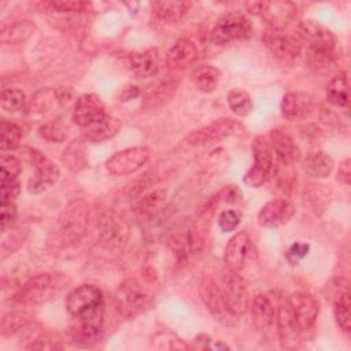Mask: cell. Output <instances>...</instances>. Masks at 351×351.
<instances>
[{
  "mask_svg": "<svg viewBox=\"0 0 351 351\" xmlns=\"http://www.w3.org/2000/svg\"><path fill=\"white\" fill-rule=\"evenodd\" d=\"M154 298V276L141 274L125 280L117 289L115 299L119 311L130 317L147 308Z\"/></svg>",
  "mask_w": 351,
  "mask_h": 351,
  "instance_id": "1",
  "label": "cell"
},
{
  "mask_svg": "<svg viewBox=\"0 0 351 351\" xmlns=\"http://www.w3.org/2000/svg\"><path fill=\"white\" fill-rule=\"evenodd\" d=\"M62 287L60 276L56 273H40L23 282L12 295L16 304H41L51 300Z\"/></svg>",
  "mask_w": 351,
  "mask_h": 351,
  "instance_id": "2",
  "label": "cell"
},
{
  "mask_svg": "<svg viewBox=\"0 0 351 351\" xmlns=\"http://www.w3.org/2000/svg\"><path fill=\"white\" fill-rule=\"evenodd\" d=\"M245 8L250 14L258 15L270 26V30L285 29L296 16L298 7L291 1H247Z\"/></svg>",
  "mask_w": 351,
  "mask_h": 351,
  "instance_id": "3",
  "label": "cell"
},
{
  "mask_svg": "<svg viewBox=\"0 0 351 351\" xmlns=\"http://www.w3.org/2000/svg\"><path fill=\"white\" fill-rule=\"evenodd\" d=\"M252 36V25L241 12H229L221 16L211 30V40L217 45H228Z\"/></svg>",
  "mask_w": 351,
  "mask_h": 351,
  "instance_id": "4",
  "label": "cell"
},
{
  "mask_svg": "<svg viewBox=\"0 0 351 351\" xmlns=\"http://www.w3.org/2000/svg\"><path fill=\"white\" fill-rule=\"evenodd\" d=\"M254 155V165L245 173L244 182L251 188H259L263 185L274 170L273 151L269 138L265 136H256L251 145Z\"/></svg>",
  "mask_w": 351,
  "mask_h": 351,
  "instance_id": "5",
  "label": "cell"
},
{
  "mask_svg": "<svg viewBox=\"0 0 351 351\" xmlns=\"http://www.w3.org/2000/svg\"><path fill=\"white\" fill-rule=\"evenodd\" d=\"M104 324V306L86 313L84 315L71 318L70 336L73 343L80 347H92L95 346L103 330Z\"/></svg>",
  "mask_w": 351,
  "mask_h": 351,
  "instance_id": "6",
  "label": "cell"
},
{
  "mask_svg": "<svg viewBox=\"0 0 351 351\" xmlns=\"http://www.w3.org/2000/svg\"><path fill=\"white\" fill-rule=\"evenodd\" d=\"M219 289L228 308L234 315H241L248 311V306H250L248 289L240 273L225 269L221 277Z\"/></svg>",
  "mask_w": 351,
  "mask_h": 351,
  "instance_id": "7",
  "label": "cell"
},
{
  "mask_svg": "<svg viewBox=\"0 0 351 351\" xmlns=\"http://www.w3.org/2000/svg\"><path fill=\"white\" fill-rule=\"evenodd\" d=\"M29 158L34 171L27 180V192L32 195H38L49 189L58 181L60 170L55 162L37 149H30Z\"/></svg>",
  "mask_w": 351,
  "mask_h": 351,
  "instance_id": "8",
  "label": "cell"
},
{
  "mask_svg": "<svg viewBox=\"0 0 351 351\" xmlns=\"http://www.w3.org/2000/svg\"><path fill=\"white\" fill-rule=\"evenodd\" d=\"M255 250L254 243L247 232H237L233 234L223 252V262L226 269L241 273L254 259Z\"/></svg>",
  "mask_w": 351,
  "mask_h": 351,
  "instance_id": "9",
  "label": "cell"
},
{
  "mask_svg": "<svg viewBox=\"0 0 351 351\" xmlns=\"http://www.w3.org/2000/svg\"><path fill=\"white\" fill-rule=\"evenodd\" d=\"M262 41L270 53L284 64L292 66L302 56L300 41L280 30H267L262 36Z\"/></svg>",
  "mask_w": 351,
  "mask_h": 351,
  "instance_id": "10",
  "label": "cell"
},
{
  "mask_svg": "<svg viewBox=\"0 0 351 351\" xmlns=\"http://www.w3.org/2000/svg\"><path fill=\"white\" fill-rule=\"evenodd\" d=\"M151 158L147 147H130L115 152L106 160V169L114 176H128L143 169Z\"/></svg>",
  "mask_w": 351,
  "mask_h": 351,
  "instance_id": "11",
  "label": "cell"
},
{
  "mask_svg": "<svg viewBox=\"0 0 351 351\" xmlns=\"http://www.w3.org/2000/svg\"><path fill=\"white\" fill-rule=\"evenodd\" d=\"M202 299L207 307V310L213 314V317L225 326H234L237 324V315H234L226 306L219 284L210 276H204L200 285Z\"/></svg>",
  "mask_w": 351,
  "mask_h": 351,
  "instance_id": "12",
  "label": "cell"
},
{
  "mask_svg": "<svg viewBox=\"0 0 351 351\" xmlns=\"http://www.w3.org/2000/svg\"><path fill=\"white\" fill-rule=\"evenodd\" d=\"M64 306L69 315L75 318L104 306L103 293L92 284H81L66 296Z\"/></svg>",
  "mask_w": 351,
  "mask_h": 351,
  "instance_id": "13",
  "label": "cell"
},
{
  "mask_svg": "<svg viewBox=\"0 0 351 351\" xmlns=\"http://www.w3.org/2000/svg\"><path fill=\"white\" fill-rule=\"evenodd\" d=\"M287 302L299 330L311 329L319 314L318 300L311 293L300 291L289 295Z\"/></svg>",
  "mask_w": 351,
  "mask_h": 351,
  "instance_id": "14",
  "label": "cell"
},
{
  "mask_svg": "<svg viewBox=\"0 0 351 351\" xmlns=\"http://www.w3.org/2000/svg\"><path fill=\"white\" fill-rule=\"evenodd\" d=\"M298 34L303 41L308 44V49L311 51L335 52L337 43L335 34L314 19L300 21L298 23Z\"/></svg>",
  "mask_w": 351,
  "mask_h": 351,
  "instance_id": "15",
  "label": "cell"
},
{
  "mask_svg": "<svg viewBox=\"0 0 351 351\" xmlns=\"http://www.w3.org/2000/svg\"><path fill=\"white\" fill-rule=\"evenodd\" d=\"M240 129V125L229 118H221L215 119L211 123L196 129L191 132L186 137L185 141L191 145H203V144H210V143H217L221 141L229 136H233L237 133Z\"/></svg>",
  "mask_w": 351,
  "mask_h": 351,
  "instance_id": "16",
  "label": "cell"
},
{
  "mask_svg": "<svg viewBox=\"0 0 351 351\" xmlns=\"http://www.w3.org/2000/svg\"><path fill=\"white\" fill-rule=\"evenodd\" d=\"M106 115V107L101 99L95 93L80 96L73 107V121L82 129L101 121Z\"/></svg>",
  "mask_w": 351,
  "mask_h": 351,
  "instance_id": "17",
  "label": "cell"
},
{
  "mask_svg": "<svg viewBox=\"0 0 351 351\" xmlns=\"http://www.w3.org/2000/svg\"><path fill=\"white\" fill-rule=\"evenodd\" d=\"M295 215V206L288 199H271L261 207L256 221L262 228H278L291 221Z\"/></svg>",
  "mask_w": 351,
  "mask_h": 351,
  "instance_id": "18",
  "label": "cell"
},
{
  "mask_svg": "<svg viewBox=\"0 0 351 351\" xmlns=\"http://www.w3.org/2000/svg\"><path fill=\"white\" fill-rule=\"evenodd\" d=\"M99 236L108 248H119L126 241L128 229L125 223L111 211H104L97 218Z\"/></svg>",
  "mask_w": 351,
  "mask_h": 351,
  "instance_id": "19",
  "label": "cell"
},
{
  "mask_svg": "<svg viewBox=\"0 0 351 351\" xmlns=\"http://www.w3.org/2000/svg\"><path fill=\"white\" fill-rule=\"evenodd\" d=\"M281 114L289 121H299L306 118L314 110V99L299 90H292L284 95L281 100Z\"/></svg>",
  "mask_w": 351,
  "mask_h": 351,
  "instance_id": "20",
  "label": "cell"
},
{
  "mask_svg": "<svg viewBox=\"0 0 351 351\" xmlns=\"http://www.w3.org/2000/svg\"><path fill=\"white\" fill-rule=\"evenodd\" d=\"M267 138H269L273 155L276 156L278 163L292 166L295 162L299 160L300 151L295 144L293 138L288 133L280 129H273L270 130Z\"/></svg>",
  "mask_w": 351,
  "mask_h": 351,
  "instance_id": "21",
  "label": "cell"
},
{
  "mask_svg": "<svg viewBox=\"0 0 351 351\" xmlns=\"http://www.w3.org/2000/svg\"><path fill=\"white\" fill-rule=\"evenodd\" d=\"M88 223V208L82 202H73L64 207L63 215L60 217L62 232L73 239H78L84 234Z\"/></svg>",
  "mask_w": 351,
  "mask_h": 351,
  "instance_id": "22",
  "label": "cell"
},
{
  "mask_svg": "<svg viewBox=\"0 0 351 351\" xmlns=\"http://www.w3.org/2000/svg\"><path fill=\"white\" fill-rule=\"evenodd\" d=\"M197 59V48L189 38L177 40L166 55V64L171 71H181L195 63Z\"/></svg>",
  "mask_w": 351,
  "mask_h": 351,
  "instance_id": "23",
  "label": "cell"
},
{
  "mask_svg": "<svg viewBox=\"0 0 351 351\" xmlns=\"http://www.w3.org/2000/svg\"><path fill=\"white\" fill-rule=\"evenodd\" d=\"M160 64V56L158 48H147L140 52H134L129 58V69L138 78L154 77Z\"/></svg>",
  "mask_w": 351,
  "mask_h": 351,
  "instance_id": "24",
  "label": "cell"
},
{
  "mask_svg": "<svg viewBox=\"0 0 351 351\" xmlns=\"http://www.w3.org/2000/svg\"><path fill=\"white\" fill-rule=\"evenodd\" d=\"M248 310L251 315V322L256 329L265 330L273 325L276 318V307L267 295H255L250 302Z\"/></svg>",
  "mask_w": 351,
  "mask_h": 351,
  "instance_id": "25",
  "label": "cell"
},
{
  "mask_svg": "<svg viewBox=\"0 0 351 351\" xmlns=\"http://www.w3.org/2000/svg\"><path fill=\"white\" fill-rule=\"evenodd\" d=\"M191 7L189 1L180 0H160L151 4L152 14L156 19L165 23H177L184 18Z\"/></svg>",
  "mask_w": 351,
  "mask_h": 351,
  "instance_id": "26",
  "label": "cell"
},
{
  "mask_svg": "<svg viewBox=\"0 0 351 351\" xmlns=\"http://www.w3.org/2000/svg\"><path fill=\"white\" fill-rule=\"evenodd\" d=\"M335 167L333 159L324 151L308 152L302 159L303 171L314 178H326L330 176Z\"/></svg>",
  "mask_w": 351,
  "mask_h": 351,
  "instance_id": "27",
  "label": "cell"
},
{
  "mask_svg": "<svg viewBox=\"0 0 351 351\" xmlns=\"http://www.w3.org/2000/svg\"><path fill=\"white\" fill-rule=\"evenodd\" d=\"M121 126H122V123L118 118L107 114L101 121H99L88 128H84L82 138L86 141H90V143H101L104 140L114 137L119 132Z\"/></svg>",
  "mask_w": 351,
  "mask_h": 351,
  "instance_id": "28",
  "label": "cell"
},
{
  "mask_svg": "<svg viewBox=\"0 0 351 351\" xmlns=\"http://www.w3.org/2000/svg\"><path fill=\"white\" fill-rule=\"evenodd\" d=\"M166 197H167V192L165 189H155L144 195L136 207L137 217L141 221H151L165 207Z\"/></svg>",
  "mask_w": 351,
  "mask_h": 351,
  "instance_id": "29",
  "label": "cell"
},
{
  "mask_svg": "<svg viewBox=\"0 0 351 351\" xmlns=\"http://www.w3.org/2000/svg\"><path fill=\"white\" fill-rule=\"evenodd\" d=\"M276 322H277V330L278 336L284 344V347H288V341H295L299 328L295 324V319L292 317V313L289 310L288 302L284 300L280 303V306L276 308Z\"/></svg>",
  "mask_w": 351,
  "mask_h": 351,
  "instance_id": "30",
  "label": "cell"
},
{
  "mask_svg": "<svg viewBox=\"0 0 351 351\" xmlns=\"http://www.w3.org/2000/svg\"><path fill=\"white\" fill-rule=\"evenodd\" d=\"M221 78V71L213 64H200L195 67L191 73V80L193 85L203 93L213 92Z\"/></svg>",
  "mask_w": 351,
  "mask_h": 351,
  "instance_id": "31",
  "label": "cell"
},
{
  "mask_svg": "<svg viewBox=\"0 0 351 351\" xmlns=\"http://www.w3.org/2000/svg\"><path fill=\"white\" fill-rule=\"evenodd\" d=\"M326 99L337 107L348 106V77L346 71H340L330 80L326 88Z\"/></svg>",
  "mask_w": 351,
  "mask_h": 351,
  "instance_id": "32",
  "label": "cell"
},
{
  "mask_svg": "<svg viewBox=\"0 0 351 351\" xmlns=\"http://www.w3.org/2000/svg\"><path fill=\"white\" fill-rule=\"evenodd\" d=\"M34 26L29 21H18L3 26L0 40L3 44H16L26 40L33 33Z\"/></svg>",
  "mask_w": 351,
  "mask_h": 351,
  "instance_id": "33",
  "label": "cell"
},
{
  "mask_svg": "<svg viewBox=\"0 0 351 351\" xmlns=\"http://www.w3.org/2000/svg\"><path fill=\"white\" fill-rule=\"evenodd\" d=\"M21 137H22V132L21 128L7 119L1 121L0 125V149L1 152H7V151H14L15 148L19 147L21 143Z\"/></svg>",
  "mask_w": 351,
  "mask_h": 351,
  "instance_id": "34",
  "label": "cell"
},
{
  "mask_svg": "<svg viewBox=\"0 0 351 351\" xmlns=\"http://www.w3.org/2000/svg\"><path fill=\"white\" fill-rule=\"evenodd\" d=\"M226 101L232 112L237 117H247L254 108V103L250 93L243 89L230 90L226 96Z\"/></svg>",
  "mask_w": 351,
  "mask_h": 351,
  "instance_id": "35",
  "label": "cell"
},
{
  "mask_svg": "<svg viewBox=\"0 0 351 351\" xmlns=\"http://www.w3.org/2000/svg\"><path fill=\"white\" fill-rule=\"evenodd\" d=\"M332 303H333V314H335V319H336L337 326L341 330H344V332H350L351 330V311H350L351 300H350V292L339 296Z\"/></svg>",
  "mask_w": 351,
  "mask_h": 351,
  "instance_id": "36",
  "label": "cell"
},
{
  "mask_svg": "<svg viewBox=\"0 0 351 351\" xmlns=\"http://www.w3.org/2000/svg\"><path fill=\"white\" fill-rule=\"evenodd\" d=\"M26 95L21 89L7 88L1 90L0 106L7 112H16L25 107Z\"/></svg>",
  "mask_w": 351,
  "mask_h": 351,
  "instance_id": "37",
  "label": "cell"
},
{
  "mask_svg": "<svg viewBox=\"0 0 351 351\" xmlns=\"http://www.w3.org/2000/svg\"><path fill=\"white\" fill-rule=\"evenodd\" d=\"M38 134L51 143H63L67 137V129L59 119L48 121L38 128Z\"/></svg>",
  "mask_w": 351,
  "mask_h": 351,
  "instance_id": "38",
  "label": "cell"
},
{
  "mask_svg": "<svg viewBox=\"0 0 351 351\" xmlns=\"http://www.w3.org/2000/svg\"><path fill=\"white\" fill-rule=\"evenodd\" d=\"M0 169H1L0 182H10V181L18 180V176L22 170V165L16 156L3 154L0 158Z\"/></svg>",
  "mask_w": 351,
  "mask_h": 351,
  "instance_id": "39",
  "label": "cell"
},
{
  "mask_svg": "<svg viewBox=\"0 0 351 351\" xmlns=\"http://www.w3.org/2000/svg\"><path fill=\"white\" fill-rule=\"evenodd\" d=\"M29 322V315L23 311H10L1 319L3 335H12L25 328Z\"/></svg>",
  "mask_w": 351,
  "mask_h": 351,
  "instance_id": "40",
  "label": "cell"
},
{
  "mask_svg": "<svg viewBox=\"0 0 351 351\" xmlns=\"http://www.w3.org/2000/svg\"><path fill=\"white\" fill-rule=\"evenodd\" d=\"M350 292V282L344 277H336L332 278L324 288V295L328 300L333 302L339 296Z\"/></svg>",
  "mask_w": 351,
  "mask_h": 351,
  "instance_id": "41",
  "label": "cell"
},
{
  "mask_svg": "<svg viewBox=\"0 0 351 351\" xmlns=\"http://www.w3.org/2000/svg\"><path fill=\"white\" fill-rule=\"evenodd\" d=\"M192 348H199V350H229L230 347L228 344H225L221 340H215L211 336L206 335V333H200L197 336H195V339L192 340Z\"/></svg>",
  "mask_w": 351,
  "mask_h": 351,
  "instance_id": "42",
  "label": "cell"
},
{
  "mask_svg": "<svg viewBox=\"0 0 351 351\" xmlns=\"http://www.w3.org/2000/svg\"><path fill=\"white\" fill-rule=\"evenodd\" d=\"M241 196L243 193L236 185H226L215 196H213L211 202L214 206L218 203H237L241 200Z\"/></svg>",
  "mask_w": 351,
  "mask_h": 351,
  "instance_id": "43",
  "label": "cell"
},
{
  "mask_svg": "<svg viewBox=\"0 0 351 351\" xmlns=\"http://www.w3.org/2000/svg\"><path fill=\"white\" fill-rule=\"evenodd\" d=\"M240 214L234 210H222L218 217V226L222 232H233L240 223Z\"/></svg>",
  "mask_w": 351,
  "mask_h": 351,
  "instance_id": "44",
  "label": "cell"
},
{
  "mask_svg": "<svg viewBox=\"0 0 351 351\" xmlns=\"http://www.w3.org/2000/svg\"><path fill=\"white\" fill-rule=\"evenodd\" d=\"M49 5L59 12H82L86 11L92 4L86 1H70V0H56L51 1Z\"/></svg>",
  "mask_w": 351,
  "mask_h": 351,
  "instance_id": "45",
  "label": "cell"
},
{
  "mask_svg": "<svg viewBox=\"0 0 351 351\" xmlns=\"http://www.w3.org/2000/svg\"><path fill=\"white\" fill-rule=\"evenodd\" d=\"M18 217L15 202H1V230L5 232L11 228Z\"/></svg>",
  "mask_w": 351,
  "mask_h": 351,
  "instance_id": "46",
  "label": "cell"
},
{
  "mask_svg": "<svg viewBox=\"0 0 351 351\" xmlns=\"http://www.w3.org/2000/svg\"><path fill=\"white\" fill-rule=\"evenodd\" d=\"M310 251V245L307 243H293L285 252V258L291 265H298L300 259H303Z\"/></svg>",
  "mask_w": 351,
  "mask_h": 351,
  "instance_id": "47",
  "label": "cell"
},
{
  "mask_svg": "<svg viewBox=\"0 0 351 351\" xmlns=\"http://www.w3.org/2000/svg\"><path fill=\"white\" fill-rule=\"evenodd\" d=\"M0 189H1V202H15V199L19 195L21 185L16 181H10V182H0Z\"/></svg>",
  "mask_w": 351,
  "mask_h": 351,
  "instance_id": "48",
  "label": "cell"
},
{
  "mask_svg": "<svg viewBox=\"0 0 351 351\" xmlns=\"http://www.w3.org/2000/svg\"><path fill=\"white\" fill-rule=\"evenodd\" d=\"M138 95H140V89L137 85L126 84L118 89V92L115 93V99L118 101H129V100L136 99Z\"/></svg>",
  "mask_w": 351,
  "mask_h": 351,
  "instance_id": "49",
  "label": "cell"
},
{
  "mask_svg": "<svg viewBox=\"0 0 351 351\" xmlns=\"http://www.w3.org/2000/svg\"><path fill=\"white\" fill-rule=\"evenodd\" d=\"M337 180L344 185H350V181H351V159L350 158H346L340 162V166L337 170Z\"/></svg>",
  "mask_w": 351,
  "mask_h": 351,
  "instance_id": "50",
  "label": "cell"
}]
</instances>
